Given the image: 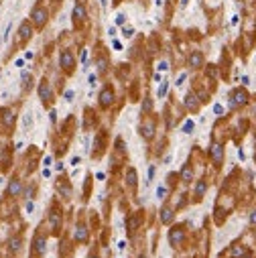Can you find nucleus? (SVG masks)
Segmentation results:
<instances>
[{
  "instance_id": "9b49d317",
  "label": "nucleus",
  "mask_w": 256,
  "mask_h": 258,
  "mask_svg": "<svg viewBox=\"0 0 256 258\" xmlns=\"http://www.w3.org/2000/svg\"><path fill=\"white\" fill-rule=\"evenodd\" d=\"M153 130H155V124L153 122H144L140 126V132H142V136H144V138H150V136H153Z\"/></svg>"
},
{
  "instance_id": "f704fd0d",
  "label": "nucleus",
  "mask_w": 256,
  "mask_h": 258,
  "mask_svg": "<svg viewBox=\"0 0 256 258\" xmlns=\"http://www.w3.org/2000/svg\"><path fill=\"white\" fill-rule=\"evenodd\" d=\"M90 85H96V75H90Z\"/></svg>"
},
{
  "instance_id": "f03ea898",
  "label": "nucleus",
  "mask_w": 256,
  "mask_h": 258,
  "mask_svg": "<svg viewBox=\"0 0 256 258\" xmlns=\"http://www.w3.org/2000/svg\"><path fill=\"white\" fill-rule=\"evenodd\" d=\"M31 19H33L35 27L43 29L47 24V20H49V12H47V8L43 6V4H37V6L33 8V12H31Z\"/></svg>"
},
{
  "instance_id": "c9c22d12",
  "label": "nucleus",
  "mask_w": 256,
  "mask_h": 258,
  "mask_svg": "<svg viewBox=\"0 0 256 258\" xmlns=\"http://www.w3.org/2000/svg\"><path fill=\"white\" fill-rule=\"evenodd\" d=\"M71 165H79V157H73L71 159Z\"/></svg>"
},
{
  "instance_id": "72a5a7b5",
  "label": "nucleus",
  "mask_w": 256,
  "mask_h": 258,
  "mask_svg": "<svg viewBox=\"0 0 256 258\" xmlns=\"http://www.w3.org/2000/svg\"><path fill=\"white\" fill-rule=\"evenodd\" d=\"M155 177V167H150V169H149V179H153Z\"/></svg>"
},
{
  "instance_id": "9d476101",
  "label": "nucleus",
  "mask_w": 256,
  "mask_h": 258,
  "mask_svg": "<svg viewBox=\"0 0 256 258\" xmlns=\"http://www.w3.org/2000/svg\"><path fill=\"white\" fill-rule=\"evenodd\" d=\"M39 96H41L43 102H49V100H51V96H53V94H51V85L47 83V81H43V83L39 85Z\"/></svg>"
},
{
  "instance_id": "6e6552de",
  "label": "nucleus",
  "mask_w": 256,
  "mask_h": 258,
  "mask_svg": "<svg viewBox=\"0 0 256 258\" xmlns=\"http://www.w3.org/2000/svg\"><path fill=\"white\" fill-rule=\"evenodd\" d=\"M203 63V53L201 51H191V55H189V65L193 67V69H197V67H201Z\"/></svg>"
},
{
  "instance_id": "cd10ccee",
  "label": "nucleus",
  "mask_w": 256,
  "mask_h": 258,
  "mask_svg": "<svg viewBox=\"0 0 256 258\" xmlns=\"http://www.w3.org/2000/svg\"><path fill=\"white\" fill-rule=\"evenodd\" d=\"M122 33H124V37H132L134 29H132V27H124V31H122Z\"/></svg>"
},
{
  "instance_id": "4be33fe9",
  "label": "nucleus",
  "mask_w": 256,
  "mask_h": 258,
  "mask_svg": "<svg viewBox=\"0 0 256 258\" xmlns=\"http://www.w3.org/2000/svg\"><path fill=\"white\" fill-rule=\"evenodd\" d=\"M126 23V14H124V12H118V14H116V24H124Z\"/></svg>"
},
{
  "instance_id": "a878e982",
  "label": "nucleus",
  "mask_w": 256,
  "mask_h": 258,
  "mask_svg": "<svg viewBox=\"0 0 256 258\" xmlns=\"http://www.w3.org/2000/svg\"><path fill=\"white\" fill-rule=\"evenodd\" d=\"M4 124H6V126H10V124H12V114H10V112L4 114Z\"/></svg>"
},
{
  "instance_id": "39448f33",
  "label": "nucleus",
  "mask_w": 256,
  "mask_h": 258,
  "mask_svg": "<svg viewBox=\"0 0 256 258\" xmlns=\"http://www.w3.org/2000/svg\"><path fill=\"white\" fill-rule=\"evenodd\" d=\"M211 159H214V165L215 167H220L222 165V161H224V148H222V144H211Z\"/></svg>"
},
{
  "instance_id": "6ab92c4d",
  "label": "nucleus",
  "mask_w": 256,
  "mask_h": 258,
  "mask_svg": "<svg viewBox=\"0 0 256 258\" xmlns=\"http://www.w3.org/2000/svg\"><path fill=\"white\" fill-rule=\"evenodd\" d=\"M85 238H88V234H85V228H84V226H79V228L75 230V240H81V242H84Z\"/></svg>"
},
{
  "instance_id": "a19ab883",
  "label": "nucleus",
  "mask_w": 256,
  "mask_h": 258,
  "mask_svg": "<svg viewBox=\"0 0 256 258\" xmlns=\"http://www.w3.org/2000/svg\"><path fill=\"white\" fill-rule=\"evenodd\" d=\"M252 222H256V212H254V216H252Z\"/></svg>"
},
{
  "instance_id": "e433bc0d",
  "label": "nucleus",
  "mask_w": 256,
  "mask_h": 258,
  "mask_svg": "<svg viewBox=\"0 0 256 258\" xmlns=\"http://www.w3.org/2000/svg\"><path fill=\"white\" fill-rule=\"evenodd\" d=\"M187 4H189V0H181V2H179V6H181V8H185Z\"/></svg>"
},
{
  "instance_id": "79ce46f5",
  "label": "nucleus",
  "mask_w": 256,
  "mask_h": 258,
  "mask_svg": "<svg viewBox=\"0 0 256 258\" xmlns=\"http://www.w3.org/2000/svg\"><path fill=\"white\" fill-rule=\"evenodd\" d=\"M254 116H256V100H254Z\"/></svg>"
},
{
  "instance_id": "a211bd4d",
  "label": "nucleus",
  "mask_w": 256,
  "mask_h": 258,
  "mask_svg": "<svg viewBox=\"0 0 256 258\" xmlns=\"http://www.w3.org/2000/svg\"><path fill=\"white\" fill-rule=\"evenodd\" d=\"M205 187H207V183H205V181H199V183H197V187H195V197H201L203 193H205Z\"/></svg>"
},
{
  "instance_id": "aec40b11",
  "label": "nucleus",
  "mask_w": 256,
  "mask_h": 258,
  "mask_svg": "<svg viewBox=\"0 0 256 258\" xmlns=\"http://www.w3.org/2000/svg\"><path fill=\"white\" fill-rule=\"evenodd\" d=\"M193 128H195L193 120H187V122L183 124V132H185V134H191V132H193Z\"/></svg>"
},
{
  "instance_id": "5701e85b",
  "label": "nucleus",
  "mask_w": 256,
  "mask_h": 258,
  "mask_svg": "<svg viewBox=\"0 0 256 258\" xmlns=\"http://www.w3.org/2000/svg\"><path fill=\"white\" fill-rule=\"evenodd\" d=\"M167 89H169V81H163V85H161V89H159V98H163L165 94H167Z\"/></svg>"
},
{
  "instance_id": "412c9836",
  "label": "nucleus",
  "mask_w": 256,
  "mask_h": 258,
  "mask_svg": "<svg viewBox=\"0 0 256 258\" xmlns=\"http://www.w3.org/2000/svg\"><path fill=\"white\" fill-rule=\"evenodd\" d=\"M35 246H37L39 254H43V252H45V240H43V238H37V240H35Z\"/></svg>"
},
{
  "instance_id": "f257e3e1",
  "label": "nucleus",
  "mask_w": 256,
  "mask_h": 258,
  "mask_svg": "<svg viewBox=\"0 0 256 258\" xmlns=\"http://www.w3.org/2000/svg\"><path fill=\"white\" fill-rule=\"evenodd\" d=\"M230 108H234V110H240V108H244L246 104H248V100H250V96H248V92H246V88H234L232 92H230Z\"/></svg>"
},
{
  "instance_id": "bb28decb",
  "label": "nucleus",
  "mask_w": 256,
  "mask_h": 258,
  "mask_svg": "<svg viewBox=\"0 0 256 258\" xmlns=\"http://www.w3.org/2000/svg\"><path fill=\"white\" fill-rule=\"evenodd\" d=\"M31 124H33V118H31V114H27L25 116V128H31Z\"/></svg>"
},
{
  "instance_id": "1a4fd4ad",
  "label": "nucleus",
  "mask_w": 256,
  "mask_h": 258,
  "mask_svg": "<svg viewBox=\"0 0 256 258\" xmlns=\"http://www.w3.org/2000/svg\"><path fill=\"white\" fill-rule=\"evenodd\" d=\"M19 35H20V39H23V41H29V39L33 37V27H31V23H29V20H25V23L20 24Z\"/></svg>"
},
{
  "instance_id": "0eeeda50",
  "label": "nucleus",
  "mask_w": 256,
  "mask_h": 258,
  "mask_svg": "<svg viewBox=\"0 0 256 258\" xmlns=\"http://www.w3.org/2000/svg\"><path fill=\"white\" fill-rule=\"evenodd\" d=\"M114 102V92H112L110 88H106V89H102V94H100V104L104 106V108H108V106Z\"/></svg>"
},
{
  "instance_id": "dca6fc26",
  "label": "nucleus",
  "mask_w": 256,
  "mask_h": 258,
  "mask_svg": "<svg viewBox=\"0 0 256 258\" xmlns=\"http://www.w3.org/2000/svg\"><path fill=\"white\" fill-rule=\"evenodd\" d=\"M126 179H128V185H130V187H134V185H136V171H134V169H128Z\"/></svg>"
},
{
  "instance_id": "4468645a",
  "label": "nucleus",
  "mask_w": 256,
  "mask_h": 258,
  "mask_svg": "<svg viewBox=\"0 0 256 258\" xmlns=\"http://www.w3.org/2000/svg\"><path fill=\"white\" fill-rule=\"evenodd\" d=\"M8 193H10V195H19L20 193V183L19 181H10L8 183Z\"/></svg>"
},
{
  "instance_id": "473e14b6",
  "label": "nucleus",
  "mask_w": 256,
  "mask_h": 258,
  "mask_svg": "<svg viewBox=\"0 0 256 258\" xmlns=\"http://www.w3.org/2000/svg\"><path fill=\"white\" fill-rule=\"evenodd\" d=\"M183 81H185V73H181L179 79H177V85H183Z\"/></svg>"
},
{
  "instance_id": "58836bf2",
  "label": "nucleus",
  "mask_w": 256,
  "mask_h": 258,
  "mask_svg": "<svg viewBox=\"0 0 256 258\" xmlns=\"http://www.w3.org/2000/svg\"><path fill=\"white\" fill-rule=\"evenodd\" d=\"M33 207H35L33 201H29V203H27V212H33Z\"/></svg>"
},
{
  "instance_id": "20e7f679",
  "label": "nucleus",
  "mask_w": 256,
  "mask_h": 258,
  "mask_svg": "<svg viewBox=\"0 0 256 258\" xmlns=\"http://www.w3.org/2000/svg\"><path fill=\"white\" fill-rule=\"evenodd\" d=\"M199 104H201V98H197L193 92H189L187 96H185V108H187V110L197 112L199 110Z\"/></svg>"
},
{
  "instance_id": "f3484780",
  "label": "nucleus",
  "mask_w": 256,
  "mask_h": 258,
  "mask_svg": "<svg viewBox=\"0 0 256 258\" xmlns=\"http://www.w3.org/2000/svg\"><path fill=\"white\" fill-rule=\"evenodd\" d=\"M57 191L61 193L63 197H69V195H71V187H69V185H61V183H59V185H57Z\"/></svg>"
},
{
  "instance_id": "2eb2a0df",
  "label": "nucleus",
  "mask_w": 256,
  "mask_h": 258,
  "mask_svg": "<svg viewBox=\"0 0 256 258\" xmlns=\"http://www.w3.org/2000/svg\"><path fill=\"white\" fill-rule=\"evenodd\" d=\"M161 220H163L165 223H169V222L173 220V212H171L169 207H163V212H161Z\"/></svg>"
},
{
  "instance_id": "7c9ffc66",
  "label": "nucleus",
  "mask_w": 256,
  "mask_h": 258,
  "mask_svg": "<svg viewBox=\"0 0 256 258\" xmlns=\"http://www.w3.org/2000/svg\"><path fill=\"white\" fill-rule=\"evenodd\" d=\"M159 69H161V71H165V69H169V65H167V61H161V63H159Z\"/></svg>"
},
{
  "instance_id": "393cba45",
  "label": "nucleus",
  "mask_w": 256,
  "mask_h": 258,
  "mask_svg": "<svg viewBox=\"0 0 256 258\" xmlns=\"http://www.w3.org/2000/svg\"><path fill=\"white\" fill-rule=\"evenodd\" d=\"M157 195H159V199H165V195H167V187H159L157 189Z\"/></svg>"
},
{
  "instance_id": "f8f14e48",
  "label": "nucleus",
  "mask_w": 256,
  "mask_h": 258,
  "mask_svg": "<svg viewBox=\"0 0 256 258\" xmlns=\"http://www.w3.org/2000/svg\"><path fill=\"white\" fill-rule=\"evenodd\" d=\"M181 179H183L185 183H189L193 179V169H191V165H185L183 167V171H181Z\"/></svg>"
},
{
  "instance_id": "37998d69",
  "label": "nucleus",
  "mask_w": 256,
  "mask_h": 258,
  "mask_svg": "<svg viewBox=\"0 0 256 258\" xmlns=\"http://www.w3.org/2000/svg\"><path fill=\"white\" fill-rule=\"evenodd\" d=\"M92 258H96V256H92Z\"/></svg>"
},
{
  "instance_id": "4c0bfd02",
  "label": "nucleus",
  "mask_w": 256,
  "mask_h": 258,
  "mask_svg": "<svg viewBox=\"0 0 256 258\" xmlns=\"http://www.w3.org/2000/svg\"><path fill=\"white\" fill-rule=\"evenodd\" d=\"M242 81H244V85H248V83H250V77L244 75V77H242Z\"/></svg>"
},
{
  "instance_id": "ea45409f",
  "label": "nucleus",
  "mask_w": 256,
  "mask_h": 258,
  "mask_svg": "<svg viewBox=\"0 0 256 258\" xmlns=\"http://www.w3.org/2000/svg\"><path fill=\"white\" fill-rule=\"evenodd\" d=\"M102 6H104V8L108 6V0H102Z\"/></svg>"
},
{
  "instance_id": "ddd939ff",
  "label": "nucleus",
  "mask_w": 256,
  "mask_h": 258,
  "mask_svg": "<svg viewBox=\"0 0 256 258\" xmlns=\"http://www.w3.org/2000/svg\"><path fill=\"white\" fill-rule=\"evenodd\" d=\"M181 238H183V230H181V228H175V230L171 232V242L177 246V244L181 242Z\"/></svg>"
},
{
  "instance_id": "2f4dec72",
  "label": "nucleus",
  "mask_w": 256,
  "mask_h": 258,
  "mask_svg": "<svg viewBox=\"0 0 256 258\" xmlns=\"http://www.w3.org/2000/svg\"><path fill=\"white\" fill-rule=\"evenodd\" d=\"M65 100L71 102V100H73V92H65Z\"/></svg>"
},
{
  "instance_id": "7ed1b4c3",
  "label": "nucleus",
  "mask_w": 256,
  "mask_h": 258,
  "mask_svg": "<svg viewBox=\"0 0 256 258\" xmlns=\"http://www.w3.org/2000/svg\"><path fill=\"white\" fill-rule=\"evenodd\" d=\"M59 63H61V67L65 71H73V67H75V57H73L71 51H63L61 57H59Z\"/></svg>"
},
{
  "instance_id": "c85d7f7f",
  "label": "nucleus",
  "mask_w": 256,
  "mask_h": 258,
  "mask_svg": "<svg viewBox=\"0 0 256 258\" xmlns=\"http://www.w3.org/2000/svg\"><path fill=\"white\" fill-rule=\"evenodd\" d=\"M214 112H215V114H218V116H222V114H224V106L215 104V106H214Z\"/></svg>"
},
{
  "instance_id": "b1692460",
  "label": "nucleus",
  "mask_w": 256,
  "mask_h": 258,
  "mask_svg": "<svg viewBox=\"0 0 256 258\" xmlns=\"http://www.w3.org/2000/svg\"><path fill=\"white\" fill-rule=\"evenodd\" d=\"M150 108H153V100H149V98H146V100H144V106H142V112H149Z\"/></svg>"
},
{
  "instance_id": "423d86ee",
  "label": "nucleus",
  "mask_w": 256,
  "mask_h": 258,
  "mask_svg": "<svg viewBox=\"0 0 256 258\" xmlns=\"http://www.w3.org/2000/svg\"><path fill=\"white\" fill-rule=\"evenodd\" d=\"M71 19L75 20V24H77V23H81L84 19H88V12H85V8H84V2H77L75 6H73V14H71Z\"/></svg>"
},
{
  "instance_id": "c756f323",
  "label": "nucleus",
  "mask_w": 256,
  "mask_h": 258,
  "mask_svg": "<svg viewBox=\"0 0 256 258\" xmlns=\"http://www.w3.org/2000/svg\"><path fill=\"white\" fill-rule=\"evenodd\" d=\"M19 244H20V240H19V238L10 240V248H14V250H19Z\"/></svg>"
}]
</instances>
